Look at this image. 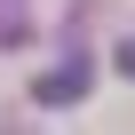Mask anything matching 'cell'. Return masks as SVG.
Listing matches in <instances>:
<instances>
[{
  "label": "cell",
  "instance_id": "obj_1",
  "mask_svg": "<svg viewBox=\"0 0 135 135\" xmlns=\"http://www.w3.org/2000/svg\"><path fill=\"white\" fill-rule=\"evenodd\" d=\"M80 95H88V56H64L56 72L32 80V103H80Z\"/></svg>",
  "mask_w": 135,
  "mask_h": 135
},
{
  "label": "cell",
  "instance_id": "obj_2",
  "mask_svg": "<svg viewBox=\"0 0 135 135\" xmlns=\"http://www.w3.org/2000/svg\"><path fill=\"white\" fill-rule=\"evenodd\" d=\"M111 64H119V80H135V40H119V56H111Z\"/></svg>",
  "mask_w": 135,
  "mask_h": 135
}]
</instances>
